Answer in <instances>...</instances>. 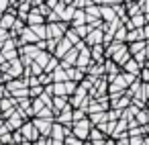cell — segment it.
Listing matches in <instances>:
<instances>
[{
    "instance_id": "1",
    "label": "cell",
    "mask_w": 149,
    "mask_h": 145,
    "mask_svg": "<svg viewBox=\"0 0 149 145\" xmlns=\"http://www.w3.org/2000/svg\"><path fill=\"white\" fill-rule=\"evenodd\" d=\"M90 129H92V125L88 123V119H84V121L72 125V135H74L78 141L84 143V141H88V133H90Z\"/></svg>"
},
{
    "instance_id": "2",
    "label": "cell",
    "mask_w": 149,
    "mask_h": 145,
    "mask_svg": "<svg viewBox=\"0 0 149 145\" xmlns=\"http://www.w3.org/2000/svg\"><path fill=\"white\" fill-rule=\"evenodd\" d=\"M31 125L35 127V131H37L41 137H49V131H51L53 119H31Z\"/></svg>"
},
{
    "instance_id": "3",
    "label": "cell",
    "mask_w": 149,
    "mask_h": 145,
    "mask_svg": "<svg viewBox=\"0 0 149 145\" xmlns=\"http://www.w3.org/2000/svg\"><path fill=\"white\" fill-rule=\"evenodd\" d=\"M102 41H104V33H102V29H94V31H90V33L86 35V39H84L82 43L90 49V47L102 45Z\"/></svg>"
},
{
    "instance_id": "4",
    "label": "cell",
    "mask_w": 149,
    "mask_h": 145,
    "mask_svg": "<svg viewBox=\"0 0 149 145\" xmlns=\"http://www.w3.org/2000/svg\"><path fill=\"white\" fill-rule=\"evenodd\" d=\"M19 133H21V135H23V139H25V141H29V143H35V141L41 137V135L35 131V127L31 125V121H25V123H23V127L19 129Z\"/></svg>"
},
{
    "instance_id": "5",
    "label": "cell",
    "mask_w": 149,
    "mask_h": 145,
    "mask_svg": "<svg viewBox=\"0 0 149 145\" xmlns=\"http://www.w3.org/2000/svg\"><path fill=\"white\" fill-rule=\"evenodd\" d=\"M25 25H27V27H41V25H45V17H41L35 8H31V13L27 15Z\"/></svg>"
},
{
    "instance_id": "6",
    "label": "cell",
    "mask_w": 149,
    "mask_h": 145,
    "mask_svg": "<svg viewBox=\"0 0 149 145\" xmlns=\"http://www.w3.org/2000/svg\"><path fill=\"white\" fill-rule=\"evenodd\" d=\"M120 70H123V74H129V76H133V78H137V76H139V72H141L143 68H141L137 61H133V57H131V59L120 68Z\"/></svg>"
},
{
    "instance_id": "7",
    "label": "cell",
    "mask_w": 149,
    "mask_h": 145,
    "mask_svg": "<svg viewBox=\"0 0 149 145\" xmlns=\"http://www.w3.org/2000/svg\"><path fill=\"white\" fill-rule=\"evenodd\" d=\"M123 8H125L127 19H131L135 15H141V2H123Z\"/></svg>"
},
{
    "instance_id": "8",
    "label": "cell",
    "mask_w": 149,
    "mask_h": 145,
    "mask_svg": "<svg viewBox=\"0 0 149 145\" xmlns=\"http://www.w3.org/2000/svg\"><path fill=\"white\" fill-rule=\"evenodd\" d=\"M90 59L92 63H104V45L90 47Z\"/></svg>"
},
{
    "instance_id": "9",
    "label": "cell",
    "mask_w": 149,
    "mask_h": 145,
    "mask_svg": "<svg viewBox=\"0 0 149 145\" xmlns=\"http://www.w3.org/2000/svg\"><path fill=\"white\" fill-rule=\"evenodd\" d=\"M70 49H72V45H70L65 39H59V43H57V47H55V51H53V57H55V59H61Z\"/></svg>"
},
{
    "instance_id": "10",
    "label": "cell",
    "mask_w": 149,
    "mask_h": 145,
    "mask_svg": "<svg viewBox=\"0 0 149 145\" xmlns=\"http://www.w3.org/2000/svg\"><path fill=\"white\" fill-rule=\"evenodd\" d=\"M98 8H100V21H102V23H112V21L116 19L112 6H98Z\"/></svg>"
},
{
    "instance_id": "11",
    "label": "cell",
    "mask_w": 149,
    "mask_h": 145,
    "mask_svg": "<svg viewBox=\"0 0 149 145\" xmlns=\"http://www.w3.org/2000/svg\"><path fill=\"white\" fill-rule=\"evenodd\" d=\"M65 76H68V80H70V82H76V84H80V82L86 78V74H84V72H80L78 68H70V70H65Z\"/></svg>"
},
{
    "instance_id": "12",
    "label": "cell",
    "mask_w": 149,
    "mask_h": 145,
    "mask_svg": "<svg viewBox=\"0 0 149 145\" xmlns=\"http://www.w3.org/2000/svg\"><path fill=\"white\" fill-rule=\"evenodd\" d=\"M49 59H51V55H49L47 51H39V53L35 55V59H33V63H37V66H39V68L43 70V68H45V66L49 63Z\"/></svg>"
},
{
    "instance_id": "13",
    "label": "cell",
    "mask_w": 149,
    "mask_h": 145,
    "mask_svg": "<svg viewBox=\"0 0 149 145\" xmlns=\"http://www.w3.org/2000/svg\"><path fill=\"white\" fill-rule=\"evenodd\" d=\"M127 51H129V55H135V53L145 51V41H135V43H129V45H127Z\"/></svg>"
},
{
    "instance_id": "14",
    "label": "cell",
    "mask_w": 149,
    "mask_h": 145,
    "mask_svg": "<svg viewBox=\"0 0 149 145\" xmlns=\"http://www.w3.org/2000/svg\"><path fill=\"white\" fill-rule=\"evenodd\" d=\"M125 39H127V29H125V27L116 29L114 35H112V41H114V43H125Z\"/></svg>"
},
{
    "instance_id": "15",
    "label": "cell",
    "mask_w": 149,
    "mask_h": 145,
    "mask_svg": "<svg viewBox=\"0 0 149 145\" xmlns=\"http://www.w3.org/2000/svg\"><path fill=\"white\" fill-rule=\"evenodd\" d=\"M72 31L76 33V37H78L80 41H84V39H86V35L90 33V29H88L86 25H82V27H76V29H72Z\"/></svg>"
},
{
    "instance_id": "16",
    "label": "cell",
    "mask_w": 149,
    "mask_h": 145,
    "mask_svg": "<svg viewBox=\"0 0 149 145\" xmlns=\"http://www.w3.org/2000/svg\"><path fill=\"white\" fill-rule=\"evenodd\" d=\"M84 119H88V114H86L82 108H74V110H72V121H74V123H80V121H84Z\"/></svg>"
},
{
    "instance_id": "17",
    "label": "cell",
    "mask_w": 149,
    "mask_h": 145,
    "mask_svg": "<svg viewBox=\"0 0 149 145\" xmlns=\"http://www.w3.org/2000/svg\"><path fill=\"white\" fill-rule=\"evenodd\" d=\"M55 68H59V59H55V57L51 55V59H49V63H47V66L43 68V74H51V72H53Z\"/></svg>"
},
{
    "instance_id": "18",
    "label": "cell",
    "mask_w": 149,
    "mask_h": 145,
    "mask_svg": "<svg viewBox=\"0 0 149 145\" xmlns=\"http://www.w3.org/2000/svg\"><path fill=\"white\" fill-rule=\"evenodd\" d=\"M53 116H55V114H53L51 108H43V110H39V114L33 116V119H53Z\"/></svg>"
},
{
    "instance_id": "19",
    "label": "cell",
    "mask_w": 149,
    "mask_h": 145,
    "mask_svg": "<svg viewBox=\"0 0 149 145\" xmlns=\"http://www.w3.org/2000/svg\"><path fill=\"white\" fill-rule=\"evenodd\" d=\"M13 49H17V41H15V39H6L0 51H13Z\"/></svg>"
},
{
    "instance_id": "20",
    "label": "cell",
    "mask_w": 149,
    "mask_h": 145,
    "mask_svg": "<svg viewBox=\"0 0 149 145\" xmlns=\"http://www.w3.org/2000/svg\"><path fill=\"white\" fill-rule=\"evenodd\" d=\"M63 145H82V141H78V139L70 133V135H65V137H63Z\"/></svg>"
},
{
    "instance_id": "21",
    "label": "cell",
    "mask_w": 149,
    "mask_h": 145,
    "mask_svg": "<svg viewBox=\"0 0 149 145\" xmlns=\"http://www.w3.org/2000/svg\"><path fill=\"white\" fill-rule=\"evenodd\" d=\"M10 6V0H0V15H4Z\"/></svg>"
},
{
    "instance_id": "22",
    "label": "cell",
    "mask_w": 149,
    "mask_h": 145,
    "mask_svg": "<svg viewBox=\"0 0 149 145\" xmlns=\"http://www.w3.org/2000/svg\"><path fill=\"white\" fill-rule=\"evenodd\" d=\"M129 145H143V137H129Z\"/></svg>"
},
{
    "instance_id": "23",
    "label": "cell",
    "mask_w": 149,
    "mask_h": 145,
    "mask_svg": "<svg viewBox=\"0 0 149 145\" xmlns=\"http://www.w3.org/2000/svg\"><path fill=\"white\" fill-rule=\"evenodd\" d=\"M141 31H143V39H145V41H149V23H147Z\"/></svg>"
},
{
    "instance_id": "24",
    "label": "cell",
    "mask_w": 149,
    "mask_h": 145,
    "mask_svg": "<svg viewBox=\"0 0 149 145\" xmlns=\"http://www.w3.org/2000/svg\"><path fill=\"white\" fill-rule=\"evenodd\" d=\"M4 96H8V94H6V90H4V86H2V84H0V98H4Z\"/></svg>"
},
{
    "instance_id": "25",
    "label": "cell",
    "mask_w": 149,
    "mask_h": 145,
    "mask_svg": "<svg viewBox=\"0 0 149 145\" xmlns=\"http://www.w3.org/2000/svg\"><path fill=\"white\" fill-rule=\"evenodd\" d=\"M145 53H147V57H149V41H145Z\"/></svg>"
},
{
    "instance_id": "26",
    "label": "cell",
    "mask_w": 149,
    "mask_h": 145,
    "mask_svg": "<svg viewBox=\"0 0 149 145\" xmlns=\"http://www.w3.org/2000/svg\"><path fill=\"white\" fill-rule=\"evenodd\" d=\"M104 145H114V141H112V139H106V141H104Z\"/></svg>"
},
{
    "instance_id": "27",
    "label": "cell",
    "mask_w": 149,
    "mask_h": 145,
    "mask_svg": "<svg viewBox=\"0 0 149 145\" xmlns=\"http://www.w3.org/2000/svg\"><path fill=\"white\" fill-rule=\"evenodd\" d=\"M2 129H4V121H2V119H0V131H2Z\"/></svg>"
},
{
    "instance_id": "28",
    "label": "cell",
    "mask_w": 149,
    "mask_h": 145,
    "mask_svg": "<svg viewBox=\"0 0 149 145\" xmlns=\"http://www.w3.org/2000/svg\"><path fill=\"white\" fill-rule=\"evenodd\" d=\"M145 114H147V125H149V110L145 108Z\"/></svg>"
},
{
    "instance_id": "29",
    "label": "cell",
    "mask_w": 149,
    "mask_h": 145,
    "mask_svg": "<svg viewBox=\"0 0 149 145\" xmlns=\"http://www.w3.org/2000/svg\"><path fill=\"white\" fill-rule=\"evenodd\" d=\"M145 108H147V110H149V98H147V100H145Z\"/></svg>"
},
{
    "instance_id": "30",
    "label": "cell",
    "mask_w": 149,
    "mask_h": 145,
    "mask_svg": "<svg viewBox=\"0 0 149 145\" xmlns=\"http://www.w3.org/2000/svg\"><path fill=\"white\" fill-rule=\"evenodd\" d=\"M147 131H149V125H147Z\"/></svg>"
},
{
    "instance_id": "31",
    "label": "cell",
    "mask_w": 149,
    "mask_h": 145,
    "mask_svg": "<svg viewBox=\"0 0 149 145\" xmlns=\"http://www.w3.org/2000/svg\"><path fill=\"white\" fill-rule=\"evenodd\" d=\"M10 145H15V143H10Z\"/></svg>"
},
{
    "instance_id": "32",
    "label": "cell",
    "mask_w": 149,
    "mask_h": 145,
    "mask_svg": "<svg viewBox=\"0 0 149 145\" xmlns=\"http://www.w3.org/2000/svg\"><path fill=\"white\" fill-rule=\"evenodd\" d=\"M147 70H149V68H147Z\"/></svg>"
}]
</instances>
